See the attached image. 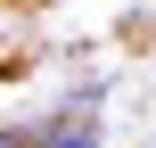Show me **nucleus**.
<instances>
[{"instance_id":"f257e3e1","label":"nucleus","mask_w":156,"mask_h":148,"mask_svg":"<svg viewBox=\"0 0 156 148\" xmlns=\"http://www.w3.org/2000/svg\"><path fill=\"white\" fill-rule=\"evenodd\" d=\"M16 148H99V82L90 91H66L58 115L16 124Z\"/></svg>"}]
</instances>
